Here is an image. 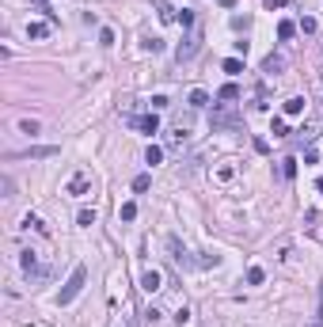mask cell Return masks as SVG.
Returning a JSON list of instances; mask_svg holds the SVG:
<instances>
[{"instance_id":"obj_25","label":"cell","mask_w":323,"mask_h":327,"mask_svg":"<svg viewBox=\"0 0 323 327\" xmlns=\"http://www.w3.org/2000/svg\"><path fill=\"white\" fill-rule=\"evenodd\" d=\"M23 228H34V232H46V224L38 221L34 213H27V217H23Z\"/></svg>"},{"instance_id":"obj_24","label":"cell","mask_w":323,"mask_h":327,"mask_svg":"<svg viewBox=\"0 0 323 327\" xmlns=\"http://www.w3.org/2000/svg\"><path fill=\"white\" fill-rule=\"evenodd\" d=\"M281 175H285V179H293V175H297V160H293V156H285V160H281Z\"/></svg>"},{"instance_id":"obj_4","label":"cell","mask_w":323,"mask_h":327,"mask_svg":"<svg viewBox=\"0 0 323 327\" xmlns=\"http://www.w3.org/2000/svg\"><path fill=\"white\" fill-rule=\"evenodd\" d=\"M19 267H23V274L31 278V282H38V278H46V270H42V263H38V251H19Z\"/></svg>"},{"instance_id":"obj_21","label":"cell","mask_w":323,"mask_h":327,"mask_svg":"<svg viewBox=\"0 0 323 327\" xmlns=\"http://www.w3.org/2000/svg\"><path fill=\"white\" fill-rule=\"evenodd\" d=\"M38 129H42V126H38L34 118H23V122H19V133H27V137H34Z\"/></svg>"},{"instance_id":"obj_17","label":"cell","mask_w":323,"mask_h":327,"mask_svg":"<svg viewBox=\"0 0 323 327\" xmlns=\"http://www.w3.org/2000/svg\"><path fill=\"white\" fill-rule=\"evenodd\" d=\"M224 72H228V76H239V72H244V61L239 57H224V65H221Z\"/></svg>"},{"instance_id":"obj_13","label":"cell","mask_w":323,"mask_h":327,"mask_svg":"<svg viewBox=\"0 0 323 327\" xmlns=\"http://www.w3.org/2000/svg\"><path fill=\"white\" fill-rule=\"evenodd\" d=\"M46 35H50V27H46V23H27V38H34V42H42Z\"/></svg>"},{"instance_id":"obj_11","label":"cell","mask_w":323,"mask_h":327,"mask_svg":"<svg viewBox=\"0 0 323 327\" xmlns=\"http://www.w3.org/2000/svg\"><path fill=\"white\" fill-rule=\"evenodd\" d=\"M152 8H156V16H160L164 23H171V19H179V16H175V8H171L168 0H152Z\"/></svg>"},{"instance_id":"obj_16","label":"cell","mask_w":323,"mask_h":327,"mask_svg":"<svg viewBox=\"0 0 323 327\" xmlns=\"http://www.w3.org/2000/svg\"><path fill=\"white\" fill-rule=\"evenodd\" d=\"M300 111H304V99H300V95H293V99H285V114H289V118H297Z\"/></svg>"},{"instance_id":"obj_9","label":"cell","mask_w":323,"mask_h":327,"mask_svg":"<svg viewBox=\"0 0 323 327\" xmlns=\"http://www.w3.org/2000/svg\"><path fill=\"white\" fill-rule=\"evenodd\" d=\"M141 289H145V293L160 289V270H145V274H141Z\"/></svg>"},{"instance_id":"obj_28","label":"cell","mask_w":323,"mask_h":327,"mask_svg":"<svg viewBox=\"0 0 323 327\" xmlns=\"http://www.w3.org/2000/svg\"><path fill=\"white\" fill-rule=\"evenodd\" d=\"M118 217H122V221H133V217H137V206H133V202H126V206L118 209Z\"/></svg>"},{"instance_id":"obj_10","label":"cell","mask_w":323,"mask_h":327,"mask_svg":"<svg viewBox=\"0 0 323 327\" xmlns=\"http://www.w3.org/2000/svg\"><path fill=\"white\" fill-rule=\"evenodd\" d=\"M168 251H171V259H175L179 267H190V259H187V251L179 248V240H175V236H171V240H168Z\"/></svg>"},{"instance_id":"obj_5","label":"cell","mask_w":323,"mask_h":327,"mask_svg":"<svg viewBox=\"0 0 323 327\" xmlns=\"http://www.w3.org/2000/svg\"><path fill=\"white\" fill-rule=\"evenodd\" d=\"M129 126L141 129V133H160V118H156V111L141 114V118H129Z\"/></svg>"},{"instance_id":"obj_35","label":"cell","mask_w":323,"mask_h":327,"mask_svg":"<svg viewBox=\"0 0 323 327\" xmlns=\"http://www.w3.org/2000/svg\"><path fill=\"white\" fill-rule=\"evenodd\" d=\"M118 327H133V323H129V319H122V323H118Z\"/></svg>"},{"instance_id":"obj_14","label":"cell","mask_w":323,"mask_h":327,"mask_svg":"<svg viewBox=\"0 0 323 327\" xmlns=\"http://www.w3.org/2000/svg\"><path fill=\"white\" fill-rule=\"evenodd\" d=\"M293 35H297V23H289V19H281V23H278V38H281V42H289Z\"/></svg>"},{"instance_id":"obj_1","label":"cell","mask_w":323,"mask_h":327,"mask_svg":"<svg viewBox=\"0 0 323 327\" xmlns=\"http://www.w3.org/2000/svg\"><path fill=\"white\" fill-rule=\"evenodd\" d=\"M84 285H88V267L80 263V267L72 270V274H68V282L61 285V293H57V304H72V301L80 297V293H84Z\"/></svg>"},{"instance_id":"obj_19","label":"cell","mask_w":323,"mask_h":327,"mask_svg":"<svg viewBox=\"0 0 323 327\" xmlns=\"http://www.w3.org/2000/svg\"><path fill=\"white\" fill-rule=\"evenodd\" d=\"M76 224H80V228H92V224H95V209H80V213H76Z\"/></svg>"},{"instance_id":"obj_3","label":"cell","mask_w":323,"mask_h":327,"mask_svg":"<svg viewBox=\"0 0 323 327\" xmlns=\"http://www.w3.org/2000/svg\"><path fill=\"white\" fill-rule=\"evenodd\" d=\"M198 50H202V27H190L187 35H183V42H179L175 57H179V61H190Z\"/></svg>"},{"instance_id":"obj_33","label":"cell","mask_w":323,"mask_h":327,"mask_svg":"<svg viewBox=\"0 0 323 327\" xmlns=\"http://www.w3.org/2000/svg\"><path fill=\"white\" fill-rule=\"evenodd\" d=\"M266 8H270V12L274 8H285V0H266Z\"/></svg>"},{"instance_id":"obj_20","label":"cell","mask_w":323,"mask_h":327,"mask_svg":"<svg viewBox=\"0 0 323 327\" xmlns=\"http://www.w3.org/2000/svg\"><path fill=\"white\" fill-rule=\"evenodd\" d=\"M270 133H274V137H289V126H285V118H274V122H270Z\"/></svg>"},{"instance_id":"obj_27","label":"cell","mask_w":323,"mask_h":327,"mask_svg":"<svg viewBox=\"0 0 323 327\" xmlns=\"http://www.w3.org/2000/svg\"><path fill=\"white\" fill-rule=\"evenodd\" d=\"M148 187H152V179H148V175H137V179H133V190H137V194H145Z\"/></svg>"},{"instance_id":"obj_31","label":"cell","mask_w":323,"mask_h":327,"mask_svg":"<svg viewBox=\"0 0 323 327\" xmlns=\"http://www.w3.org/2000/svg\"><path fill=\"white\" fill-rule=\"evenodd\" d=\"M187 319H190V308H187V304H183V308L175 312V323H187Z\"/></svg>"},{"instance_id":"obj_36","label":"cell","mask_w":323,"mask_h":327,"mask_svg":"<svg viewBox=\"0 0 323 327\" xmlns=\"http://www.w3.org/2000/svg\"><path fill=\"white\" fill-rule=\"evenodd\" d=\"M312 327H323V319H315V323H312Z\"/></svg>"},{"instance_id":"obj_22","label":"cell","mask_w":323,"mask_h":327,"mask_svg":"<svg viewBox=\"0 0 323 327\" xmlns=\"http://www.w3.org/2000/svg\"><path fill=\"white\" fill-rule=\"evenodd\" d=\"M232 175H236L232 164H221V168H217V183H232Z\"/></svg>"},{"instance_id":"obj_32","label":"cell","mask_w":323,"mask_h":327,"mask_svg":"<svg viewBox=\"0 0 323 327\" xmlns=\"http://www.w3.org/2000/svg\"><path fill=\"white\" fill-rule=\"evenodd\" d=\"M31 4H34V8H38V12H46V16L53 19V12H50V4H46V0H31Z\"/></svg>"},{"instance_id":"obj_30","label":"cell","mask_w":323,"mask_h":327,"mask_svg":"<svg viewBox=\"0 0 323 327\" xmlns=\"http://www.w3.org/2000/svg\"><path fill=\"white\" fill-rule=\"evenodd\" d=\"M168 107V95H152V111H164Z\"/></svg>"},{"instance_id":"obj_23","label":"cell","mask_w":323,"mask_h":327,"mask_svg":"<svg viewBox=\"0 0 323 327\" xmlns=\"http://www.w3.org/2000/svg\"><path fill=\"white\" fill-rule=\"evenodd\" d=\"M263 278H266L263 267H251V270H247V285H263Z\"/></svg>"},{"instance_id":"obj_26","label":"cell","mask_w":323,"mask_h":327,"mask_svg":"<svg viewBox=\"0 0 323 327\" xmlns=\"http://www.w3.org/2000/svg\"><path fill=\"white\" fill-rule=\"evenodd\" d=\"M179 23L190 31V27H198V19H194V12H190V8H183V12H179Z\"/></svg>"},{"instance_id":"obj_12","label":"cell","mask_w":323,"mask_h":327,"mask_svg":"<svg viewBox=\"0 0 323 327\" xmlns=\"http://www.w3.org/2000/svg\"><path fill=\"white\" fill-rule=\"evenodd\" d=\"M217 99H221V103H232V99H239V84H232V80H228V84L217 92Z\"/></svg>"},{"instance_id":"obj_15","label":"cell","mask_w":323,"mask_h":327,"mask_svg":"<svg viewBox=\"0 0 323 327\" xmlns=\"http://www.w3.org/2000/svg\"><path fill=\"white\" fill-rule=\"evenodd\" d=\"M190 107H198V111H202V107H209V95L202 92V88H194V92H190V99H187Z\"/></svg>"},{"instance_id":"obj_2","label":"cell","mask_w":323,"mask_h":327,"mask_svg":"<svg viewBox=\"0 0 323 327\" xmlns=\"http://www.w3.org/2000/svg\"><path fill=\"white\" fill-rule=\"evenodd\" d=\"M209 126L221 133V129H236L239 126V111H236V103H217L213 107V114H209Z\"/></svg>"},{"instance_id":"obj_18","label":"cell","mask_w":323,"mask_h":327,"mask_svg":"<svg viewBox=\"0 0 323 327\" xmlns=\"http://www.w3.org/2000/svg\"><path fill=\"white\" fill-rule=\"evenodd\" d=\"M160 160H164V148H160V145H148V148H145V164H152V168H156Z\"/></svg>"},{"instance_id":"obj_29","label":"cell","mask_w":323,"mask_h":327,"mask_svg":"<svg viewBox=\"0 0 323 327\" xmlns=\"http://www.w3.org/2000/svg\"><path fill=\"white\" fill-rule=\"evenodd\" d=\"M99 46H114V31H111V27H103V31H99Z\"/></svg>"},{"instance_id":"obj_8","label":"cell","mask_w":323,"mask_h":327,"mask_svg":"<svg viewBox=\"0 0 323 327\" xmlns=\"http://www.w3.org/2000/svg\"><path fill=\"white\" fill-rule=\"evenodd\" d=\"M281 69H285V57H281V53H270V57L263 61V72H266V76H274V72H281Z\"/></svg>"},{"instance_id":"obj_34","label":"cell","mask_w":323,"mask_h":327,"mask_svg":"<svg viewBox=\"0 0 323 327\" xmlns=\"http://www.w3.org/2000/svg\"><path fill=\"white\" fill-rule=\"evenodd\" d=\"M315 187H319V194H323V175H319V179H315Z\"/></svg>"},{"instance_id":"obj_7","label":"cell","mask_w":323,"mask_h":327,"mask_svg":"<svg viewBox=\"0 0 323 327\" xmlns=\"http://www.w3.org/2000/svg\"><path fill=\"white\" fill-rule=\"evenodd\" d=\"M12 160L16 156H31V160H46V156H57V148H50V145H42V148H27V152H8Z\"/></svg>"},{"instance_id":"obj_6","label":"cell","mask_w":323,"mask_h":327,"mask_svg":"<svg viewBox=\"0 0 323 327\" xmlns=\"http://www.w3.org/2000/svg\"><path fill=\"white\" fill-rule=\"evenodd\" d=\"M88 183H92V179H88V172H76L72 179H68L65 194H84V190H88Z\"/></svg>"}]
</instances>
